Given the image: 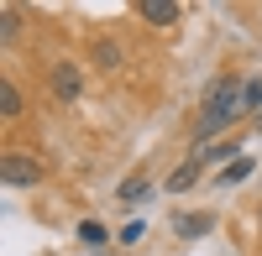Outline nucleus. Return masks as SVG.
I'll use <instances>...</instances> for the list:
<instances>
[{
  "instance_id": "1a4fd4ad",
  "label": "nucleus",
  "mask_w": 262,
  "mask_h": 256,
  "mask_svg": "<svg viewBox=\"0 0 262 256\" xmlns=\"http://www.w3.org/2000/svg\"><path fill=\"white\" fill-rule=\"evenodd\" d=\"M79 241H84V246H95V251H100L105 241H111V230H105L100 220H79Z\"/></svg>"
},
{
  "instance_id": "2eb2a0df",
  "label": "nucleus",
  "mask_w": 262,
  "mask_h": 256,
  "mask_svg": "<svg viewBox=\"0 0 262 256\" xmlns=\"http://www.w3.org/2000/svg\"><path fill=\"white\" fill-rule=\"evenodd\" d=\"M257 125H262V115H257Z\"/></svg>"
},
{
  "instance_id": "423d86ee",
  "label": "nucleus",
  "mask_w": 262,
  "mask_h": 256,
  "mask_svg": "<svg viewBox=\"0 0 262 256\" xmlns=\"http://www.w3.org/2000/svg\"><path fill=\"white\" fill-rule=\"evenodd\" d=\"M21 110H27V99H21V89H16L11 79H0V115H6V120H16Z\"/></svg>"
},
{
  "instance_id": "f257e3e1",
  "label": "nucleus",
  "mask_w": 262,
  "mask_h": 256,
  "mask_svg": "<svg viewBox=\"0 0 262 256\" xmlns=\"http://www.w3.org/2000/svg\"><path fill=\"white\" fill-rule=\"evenodd\" d=\"M242 89H247V79H236V73H221L205 89V110H200V125H194V146H205L210 136H221L226 125L242 120Z\"/></svg>"
},
{
  "instance_id": "9b49d317",
  "label": "nucleus",
  "mask_w": 262,
  "mask_h": 256,
  "mask_svg": "<svg viewBox=\"0 0 262 256\" xmlns=\"http://www.w3.org/2000/svg\"><path fill=\"white\" fill-rule=\"evenodd\" d=\"M242 115H262V79H247V89H242Z\"/></svg>"
},
{
  "instance_id": "f8f14e48",
  "label": "nucleus",
  "mask_w": 262,
  "mask_h": 256,
  "mask_svg": "<svg viewBox=\"0 0 262 256\" xmlns=\"http://www.w3.org/2000/svg\"><path fill=\"white\" fill-rule=\"evenodd\" d=\"M147 188H152L147 173H131V178L121 183V199H126V204H137V199H147Z\"/></svg>"
},
{
  "instance_id": "4468645a",
  "label": "nucleus",
  "mask_w": 262,
  "mask_h": 256,
  "mask_svg": "<svg viewBox=\"0 0 262 256\" xmlns=\"http://www.w3.org/2000/svg\"><path fill=\"white\" fill-rule=\"evenodd\" d=\"M142 236H147V225H142V220H126V225L116 230V241H121V246H137Z\"/></svg>"
},
{
  "instance_id": "39448f33",
  "label": "nucleus",
  "mask_w": 262,
  "mask_h": 256,
  "mask_svg": "<svg viewBox=\"0 0 262 256\" xmlns=\"http://www.w3.org/2000/svg\"><path fill=\"white\" fill-rule=\"evenodd\" d=\"M205 173V157H194V162H184V167H173V173H168V194H184V188H194V178H200Z\"/></svg>"
},
{
  "instance_id": "ddd939ff",
  "label": "nucleus",
  "mask_w": 262,
  "mask_h": 256,
  "mask_svg": "<svg viewBox=\"0 0 262 256\" xmlns=\"http://www.w3.org/2000/svg\"><path fill=\"white\" fill-rule=\"evenodd\" d=\"M236 157H242V141H221V146H210L205 162H236Z\"/></svg>"
},
{
  "instance_id": "9d476101",
  "label": "nucleus",
  "mask_w": 262,
  "mask_h": 256,
  "mask_svg": "<svg viewBox=\"0 0 262 256\" xmlns=\"http://www.w3.org/2000/svg\"><path fill=\"white\" fill-rule=\"evenodd\" d=\"M252 167H257L252 157H236V162L221 167V178H215V183H242V178H252Z\"/></svg>"
},
{
  "instance_id": "0eeeda50",
  "label": "nucleus",
  "mask_w": 262,
  "mask_h": 256,
  "mask_svg": "<svg viewBox=\"0 0 262 256\" xmlns=\"http://www.w3.org/2000/svg\"><path fill=\"white\" fill-rule=\"evenodd\" d=\"M90 58H95V68H121V42H111V37H100L95 47H90Z\"/></svg>"
},
{
  "instance_id": "20e7f679",
  "label": "nucleus",
  "mask_w": 262,
  "mask_h": 256,
  "mask_svg": "<svg viewBox=\"0 0 262 256\" xmlns=\"http://www.w3.org/2000/svg\"><path fill=\"white\" fill-rule=\"evenodd\" d=\"M137 16L152 21V27H173V21H179V6H173V0H142Z\"/></svg>"
},
{
  "instance_id": "7ed1b4c3",
  "label": "nucleus",
  "mask_w": 262,
  "mask_h": 256,
  "mask_svg": "<svg viewBox=\"0 0 262 256\" xmlns=\"http://www.w3.org/2000/svg\"><path fill=\"white\" fill-rule=\"evenodd\" d=\"M53 94H58V99H79V94H84V73H79V63H69V58L53 63Z\"/></svg>"
},
{
  "instance_id": "6e6552de",
  "label": "nucleus",
  "mask_w": 262,
  "mask_h": 256,
  "mask_svg": "<svg viewBox=\"0 0 262 256\" xmlns=\"http://www.w3.org/2000/svg\"><path fill=\"white\" fill-rule=\"evenodd\" d=\"M205 230H215V215H179V236L184 241H200Z\"/></svg>"
},
{
  "instance_id": "f03ea898",
  "label": "nucleus",
  "mask_w": 262,
  "mask_h": 256,
  "mask_svg": "<svg viewBox=\"0 0 262 256\" xmlns=\"http://www.w3.org/2000/svg\"><path fill=\"white\" fill-rule=\"evenodd\" d=\"M0 183H6V188H37L42 183V162L21 157V152H6V157H0Z\"/></svg>"
}]
</instances>
